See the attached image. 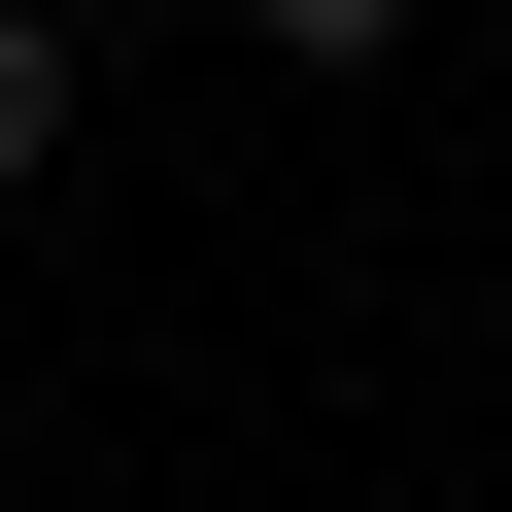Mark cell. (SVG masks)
I'll use <instances>...</instances> for the list:
<instances>
[{"instance_id":"1","label":"cell","mask_w":512,"mask_h":512,"mask_svg":"<svg viewBox=\"0 0 512 512\" xmlns=\"http://www.w3.org/2000/svg\"><path fill=\"white\" fill-rule=\"evenodd\" d=\"M69 103H103V69H69V0H0V205L69 171Z\"/></svg>"},{"instance_id":"2","label":"cell","mask_w":512,"mask_h":512,"mask_svg":"<svg viewBox=\"0 0 512 512\" xmlns=\"http://www.w3.org/2000/svg\"><path fill=\"white\" fill-rule=\"evenodd\" d=\"M239 35H274V69H410V0H239Z\"/></svg>"}]
</instances>
